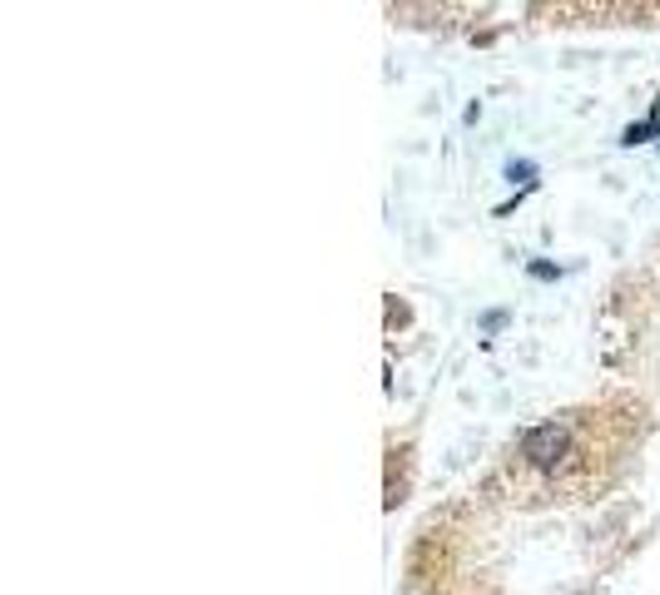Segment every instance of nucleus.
Returning a JSON list of instances; mask_svg holds the SVG:
<instances>
[{"instance_id":"1","label":"nucleus","mask_w":660,"mask_h":595,"mask_svg":"<svg viewBox=\"0 0 660 595\" xmlns=\"http://www.w3.org/2000/svg\"><path fill=\"white\" fill-rule=\"evenodd\" d=\"M571 456V422H541L521 437V462L537 466V472H557Z\"/></svg>"},{"instance_id":"2","label":"nucleus","mask_w":660,"mask_h":595,"mask_svg":"<svg viewBox=\"0 0 660 595\" xmlns=\"http://www.w3.org/2000/svg\"><path fill=\"white\" fill-rule=\"evenodd\" d=\"M561 268H551V263H531V278H557Z\"/></svg>"}]
</instances>
